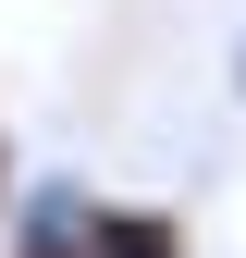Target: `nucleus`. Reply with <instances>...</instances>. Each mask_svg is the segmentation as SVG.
Here are the masks:
<instances>
[{"instance_id":"f257e3e1","label":"nucleus","mask_w":246,"mask_h":258,"mask_svg":"<svg viewBox=\"0 0 246 258\" xmlns=\"http://www.w3.org/2000/svg\"><path fill=\"white\" fill-rule=\"evenodd\" d=\"M86 221H99V197H86V184H49V197L25 209L13 258H99V246H86Z\"/></svg>"},{"instance_id":"f03ea898","label":"nucleus","mask_w":246,"mask_h":258,"mask_svg":"<svg viewBox=\"0 0 246 258\" xmlns=\"http://www.w3.org/2000/svg\"><path fill=\"white\" fill-rule=\"evenodd\" d=\"M86 246H99V258H184V221H172V209H111V197H99Z\"/></svg>"},{"instance_id":"7ed1b4c3","label":"nucleus","mask_w":246,"mask_h":258,"mask_svg":"<svg viewBox=\"0 0 246 258\" xmlns=\"http://www.w3.org/2000/svg\"><path fill=\"white\" fill-rule=\"evenodd\" d=\"M0 197H13V148H0Z\"/></svg>"},{"instance_id":"20e7f679","label":"nucleus","mask_w":246,"mask_h":258,"mask_svg":"<svg viewBox=\"0 0 246 258\" xmlns=\"http://www.w3.org/2000/svg\"><path fill=\"white\" fill-rule=\"evenodd\" d=\"M234 86H246V49H234Z\"/></svg>"}]
</instances>
